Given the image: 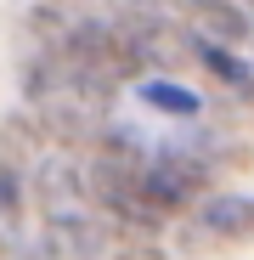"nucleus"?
I'll list each match as a JSON object with an SVG mask.
<instances>
[{
    "mask_svg": "<svg viewBox=\"0 0 254 260\" xmlns=\"http://www.w3.org/2000/svg\"><path fill=\"white\" fill-rule=\"evenodd\" d=\"M192 40V57L215 74L221 85H232V91H243V96H254V68L237 57V46H226V40H215V34H203V28H192L187 34Z\"/></svg>",
    "mask_w": 254,
    "mask_h": 260,
    "instance_id": "obj_1",
    "label": "nucleus"
},
{
    "mask_svg": "<svg viewBox=\"0 0 254 260\" xmlns=\"http://www.w3.org/2000/svg\"><path fill=\"white\" fill-rule=\"evenodd\" d=\"M198 221L215 238H254V198L248 192H215L198 209Z\"/></svg>",
    "mask_w": 254,
    "mask_h": 260,
    "instance_id": "obj_2",
    "label": "nucleus"
},
{
    "mask_svg": "<svg viewBox=\"0 0 254 260\" xmlns=\"http://www.w3.org/2000/svg\"><path fill=\"white\" fill-rule=\"evenodd\" d=\"M136 96H141L147 108L169 113V119H198V113H203V96L187 91V85H175V79H136Z\"/></svg>",
    "mask_w": 254,
    "mask_h": 260,
    "instance_id": "obj_3",
    "label": "nucleus"
},
{
    "mask_svg": "<svg viewBox=\"0 0 254 260\" xmlns=\"http://www.w3.org/2000/svg\"><path fill=\"white\" fill-rule=\"evenodd\" d=\"M192 28H203V34L226 40V46H237V40L248 34L243 12H237V6H226V0H198V17H192Z\"/></svg>",
    "mask_w": 254,
    "mask_h": 260,
    "instance_id": "obj_4",
    "label": "nucleus"
},
{
    "mask_svg": "<svg viewBox=\"0 0 254 260\" xmlns=\"http://www.w3.org/2000/svg\"><path fill=\"white\" fill-rule=\"evenodd\" d=\"M124 260H158V254H147V249H130V254H124Z\"/></svg>",
    "mask_w": 254,
    "mask_h": 260,
    "instance_id": "obj_5",
    "label": "nucleus"
}]
</instances>
